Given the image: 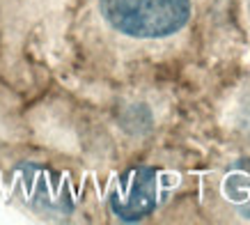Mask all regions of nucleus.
<instances>
[{"mask_svg": "<svg viewBox=\"0 0 250 225\" xmlns=\"http://www.w3.org/2000/svg\"><path fill=\"white\" fill-rule=\"evenodd\" d=\"M115 30L129 37L159 39L182 30L190 16V0H101Z\"/></svg>", "mask_w": 250, "mask_h": 225, "instance_id": "1", "label": "nucleus"}, {"mask_svg": "<svg viewBox=\"0 0 250 225\" xmlns=\"http://www.w3.org/2000/svg\"><path fill=\"white\" fill-rule=\"evenodd\" d=\"M159 202V173L140 165L122 175L110 193V209L120 221L136 223L149 216Z\"/></svg>", "mask_w": 250, "mask_h": 225, "instance_id": "2", "label": "nucleus"}, {"mask_svg": "<svg viewBox=\"0 0 250 225\" xmlns=\"http://www.w3.org/2000/svg\"><path fill=\"white\" fill-rule=\"evenodd\" d=\"M223 195L243 218L250 221V158L236 161L223 177Z\"/></svg>", "mask_w": 250, "mask_h": 225, "instance_id": "3", "label": "nucleus"}, {"mask_svg": "<svg viewBox=\"0 0 250 225\" xmlns=\"http://www.w3.org/2000/svg\"><path fill=\"white\" fill-rule=\"evenodd\" d=\"M246 2H248V9H250V0H246Z\"/></svg>", "mask_w": 250, "mask_h": 225, "instance_id": "4", "label": "nucleus"}]
</instances>
